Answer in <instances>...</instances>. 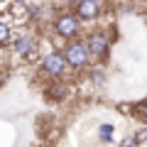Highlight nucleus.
<instances>
[{
  "label": "nucleus",
  "mask_w": 147,
  "mask_h": 147,
  "mask_svg": "<svg viewBox=\"0 0 147 147\" xmlns=\"http://www.w3.org/2000/svg\"><path fill=\"white\" fill-rule=\"evenodd\" d=\"M86 47H88V52H91L93 59H105L108 52H110V37L103 30H93L86 37Z\"/></svg>",
  "instance_id": "3"
},
{
  "label": "nucleus",
  "mask_w": 147,
  "mask_h": 147,
  "mask_svg": "<svg viewBox=\"0 0 147 147\" xmlns=\"http://www.w3.org/2000/svg\"><path fill=\"white\" fill-rule=\"evenodd\" d=\"M140 142H137V137L135 135H130V137H125V140L120 142V147H137Z\"/></svg>",
  "instance_id": "11"
},
{
  "label": "nucleus",
  "mask_w": 147,
  "mask_h": 147,
  "mask_svg": "<svg viewBox=\"0 0 147 147\" xmlns=\"http://www.w3.org/2000/svg\"><path fill=\"white\" fill-rule=\"evenodd\" d=\"M37 52V37L34 34H20L12 42V54L17 59H32Z\"/></svg>",
  "instance_id": "6"
},
{
  "label": "nucleus",
  "mask_w": 147,
  "mask_h": 147,
  "mask_svg": "<svg viewBox=\"0 0 147 147\" xmlns=\"http://www.w3.org/2000/svg\"><path fill=\"white\" fill-rule=\"evenodd\" d=\"M74 15L81 22H93L103 15V0H81L74 5Z\"/></svg>",
  "instance_id": "5"
},
{
  "label": "nucleus",
  "mask_w": 147,
  "mask_h": 147,
  "mask_svg": "<svg viewBox=\"0 0 147 147\" xmlns=\"http://www.w3.org/2000/svg\"><path fill=\"white\" fill-rule=\"evenodd\" d=\"M98 137L103 142H110L113 140V125H108V123H103V125L98 127Z\"/></svg>",
  "instance_id": "10"
},
{
  "label": "nucleus",
  "mask_w": 147,
  "mask_h": 147,
  "mask_svg": "<svg viewBox=\"0 0 147 147\" xmlns=\"http://www.w3.org/2000/svg\"><path fill=\"white\" fill-rule=\"evenodd\" d=\"M10 42H15L12 39V22L0 17V44H10Z\"/></svg>",
  "instance_id": "7"
},
{
  "label": "nucleus",
  "mask_w": 147,
  "mask_h": 147,
  "mask_svg": "<svg viewBox=\"0 0 147 147\" xmlns=\"http://www.w3.org/2000/svg\"><path fill=\"white\" fill-rule=\"evenodd\" d=\"M66 93H69V88H66V84H52L47 88V96L52 100H61V98H66Z\"/></svg>",
  "instance_id": "8"
},
{
  "label": "nucleus",
  "mask_w": 147,
  "mask_h": 147,
  "mask_svg": "<svg viewBox=\"0 0 147 147\" xmlns=\"http://www.w3.org/2000/svg\"><path fill=\"white\" fill-rule=\"evenodd\" d=\"M69 3H71V5H76V3H81V0H69Z\"/></svg>",
  "instance_id": "13"
},
{
  "label": "nucleus",
  "mask_w": 147,
  "mask_h": 147,
  "mask_svg": "<svg viewBox=\"0 0 147 147\" xmlns=\"http://www.w3.org/2000/svg\"><path fill=\"white\" fill-rule=\"evenodd\" d=\"M135 137H137V142H145V140H147V130H140V132H135Z\"/></svg>",
  "instance_id": "12"
},
{
  "label": "nucleus",
  "mask_w": 147,
  "mask_h": 147,
  "mask_svg": "<svg viewBox=\"0 0 147 147\" xmlns=\"http://www.w3.org/2000/svg\"><path fill=\"white\" fill-rule=\"evenodd\" d=\"M54 32H57V37L66 39V42H74L79 37V32H81V20L74 12H61L54 20Z\"/></svg>",
  "instance_id": "2"
},
{
  "label": "nucleus",
  "mask_w": 147,
  "mask_h": 147,
  "mask_svg": "<svg viewBox=\"0 0 147 147\" xmlns=\"http://www.w3.org/2000/svg\"><path fill=\"white\" fill-rule=\"evenodd\" d=\"M69 64L66 59H64V52H49L44 54L42 59V71L47 74V76H52V79H61L64 74H66Z\"/></svg>",
  "instance_id": "4"
},
{
  "label": "nucleus",
  "mask_w": 147,
  "mask_h": 147,
  "mask_svg": "<svg viewBox=\"0 0 147 147\" xmlns=\"http://www.w3.org/2000/svg\"><path fill=\"white\" fill-rule=\"evenodd\" d=\"M132 113H135V118L137 120H142V123H147V98L145 100H140V103L132 108Z\"/></svg>",
  "instance_id": "9"
},
{
  "label": "nucleus",
  "mask_w": 147,
  "mask_h": 147,
  "mask_svg": "<svg viewBox=\"0 0 147 147\" xmlns=\"http://www.w3.org/2000/svg\"><path fill=\"white\" fill-rule=\"evenodd\" d=\"M64 59H66L69 69H74V71H81V69L88 66V61H91V52H88V47H86V42H81V39H74V42H66V47H64Z\"/></svg>",
  "instance_id": "1"
}]
</instances>
